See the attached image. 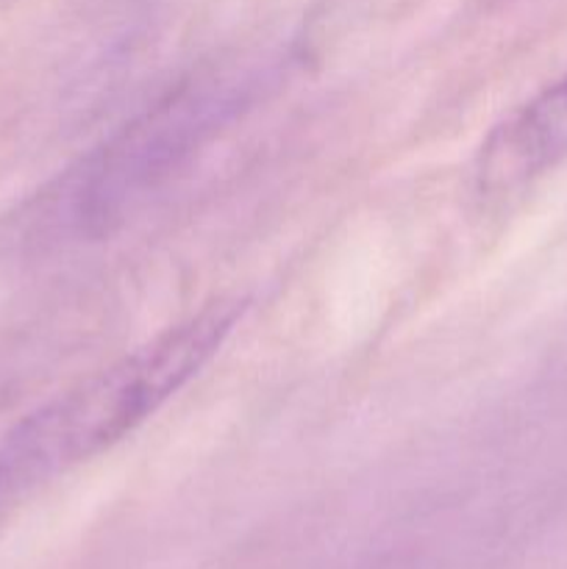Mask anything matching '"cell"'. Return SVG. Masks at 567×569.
Returning <instances> with one entry per match:
<instances>
[{
    "instance_id": "1",
    "label": "cell",
    "mask_w": 567,
    "mask_h": 569,
    "mask_svg": "<svg viewBox=\"0 0 567 569\" xmlns=\"http://www.w3.org/2000/svg\"><path fill=\"white\" fill-rule=\"evenodd\" d=\"M259 72H195L67 167L17 220V239L50 250L92 242L128 220L250 103Z\"/></svg>"
},
{
    "instance_id": "2",
    "label": "cell",
    "mask_w": 567,
    "mask_h": 569,
    "mask_svg": "<svg viewBox=\"0 0 567 569\" xmlns=\"http://www.w3.org/2000/svg\"><path fill=\"white\" fill-rule=\"evenodd\" d=\"M237 303H211L17 422L0 442V495L50 481L148 422L233 331Z\"/></svg>"
},
{
    "instance_id": "3",
    "label": "cell",
    "mask_w": 567,
    "mask_h": 569,
    "mask_svg": "<svg viewBox=\"0 0 567 569\" xmlns=\"http://www.w3.org/2000/svg\"><path fill=\"white\" fill-rule=\"evenodd\" d=\"M567 161V72L493 128L472 170L481 198L520 192Z\"/></svg>"
}]
</instances>
